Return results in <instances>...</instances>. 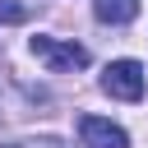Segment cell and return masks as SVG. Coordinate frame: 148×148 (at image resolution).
<instances>
[{
	"label": "cell",
	"instance_id": "cell-5",
	"mask_svg": "<svg viewBox=\"0 0 148 148\" xmlns=\"http://www.w3.org/2000/svg\"><path fill=\"white\" fill-rule=\"evenodd\" d=\"M28 18H32L28 5H18V0H0V23H28Z\"/></svg>",
	"mask_w": 148,
	"mask_h": 148
},
{
	"label": "cell",
	"instance_id": "cell-7",
	"mask_svg": "<svg viewBox=\"0 0 148 148\" xmlns=\"http://www.w3.org/2000/svg\"><path fill=\"white\" fill-rule=\"evenodd\" d=\"M0 148H9V143H0Z\"/></svg>",
	"mask_w": 148,
	"mask_h": 148
},
{
	"label": "cell",
	"instance_id": "cell-3",
	"mask_svg": "<svg viewBox=\"0 0 148 148\" xmlns=\"http://www.w3.org/2000/svg\"><path fill=\"white\" fill-rule=\"evenodd\" d=\"M79 139L83 148H130V134L102 116H79Z\"/></svg>",
	"mask_w": 148,
	"mask_h": 148
},
{
	"label": "cell",
	"instance_id": "cell-1",
	"mask_svg": "<svg viewBox=\"0 0 148 148\" xmlns=\"http://www.w3.org/2000/svg\"><path fill=\"white\" fill-rule=\"evenodd\" d=\"M32 56L56 69V74H69V69H83L88 65V46L79 42H56V37H32Z\"/></svg>",
	"mask_w": 148,
	"mask_h": 148
},
{
	"label": "cell",
	"instance_id": "cell-2",
	"mask_svg": "<svg viewBox=\"0 0 148 148\" xmlns=\"http://www.w3.org/2000/svg\"><path fill=\"white\" fill-rule=\"evenodd\" d=\"M102 92L120 97V102H139L143 97V65L139 60H111L102 69Z\"/></svg>",
	"mask_w": 148,
	"mask_h": 148
},
{
	"label": "cell",
	"instance_id": "cell-4",
	"mask_svg": "<svg viewBox=\"0 0 148 148\" xmlns=\"http://www.w3.org/2000/svg\"><path fill=\"white\" fill-rule=\"evenodd\" d=\"M92 14L102 18V23H130L134 14H139V0H92Z\"/></svg>",
	"mask_w": 148,
	"mask_h": 148
},
{
	"label": "cell",
	"instance_id": "cell-6",
	"mask_svg": "<svg viewBox=\"0 0 148 148\" xmlns=\"http://www.w3.org/2000/svg\"><path fill=\"white\" fill-rule=\"evenodd\" d=\"M23 148H65L60 139H32V143H23Z\"/></svg>",
	"mask_w": 148,
	"mask_h": 148
}]
</instances>
